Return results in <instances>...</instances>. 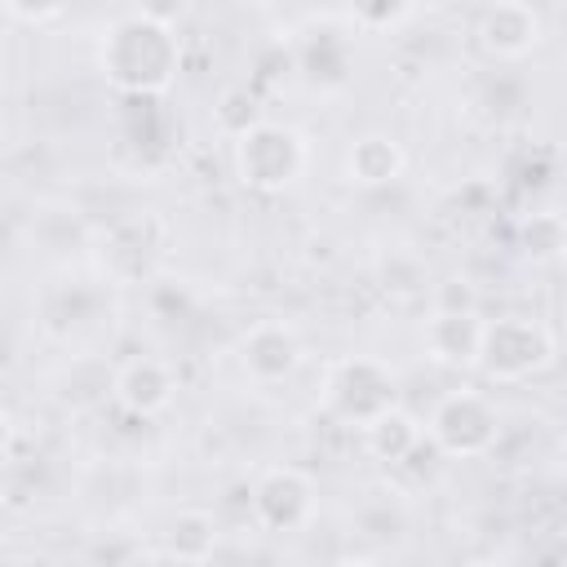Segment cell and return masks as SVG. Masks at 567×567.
<instances>
[{
	"label": "cell",
	"mask_w": 567,
	"mask_h": 567,
	"mask_svg": "<svg viewBox=\"0 0 567 567\" xmlns=\"http://www.w3.org/2000/svg\"><path fill=\"white\" fill-rule=\"evenodd\" d=\"M173 372H168V363H159V359H133V363H124L120 368V377H115V399H120V408H128L133 416H155V412H164L168 403H173Z\"/></svg>",
	"instance_id": "obj_10"
},
{
	"label": "cell",
	"mask_w": 567,
	"mask_h": 567,
	"mask_svg": "<svg viewBox=\"0 0 567 567\" xmlns=\"http://www.w3.org/2000/svg\"><path fill=\"white\" fill-rule=\"evenodd\" d=\"M306 359L301 337L284 323V319H261L239 337V368L257 381V385H279L288 381Z\"/></svg>",
	"instance_id": "obj_7"
},
{
	"label": "cell",
	"mask_w": 567,
	"mask_h": 567,
	"mask_svg": "<svg viewBox=\"0 0 567 567\" xmlns=\"http://www.w3.org/2000/svg\"><path fill=\"white\" fill-rule=\"evenodd\" d=\"M306 168V137L288 124L257 120L235 133V173L248 190H284Z\"/></svg>",
	"instance_id": "obj_2"
},
{
	"label": "cell",
	"mask_w": 567,
	"mask_h": 567,
	"mask_svg": "<svg viewBox=\"0 0 567 567\" xmlns=\"http://www.w3.org/2000/svg\"><path fill=\"white\" fill-rule=\"evenodd\" d=\"M549 363H554V332L540 319H527V315L487 319L478 368L492 381H523L532 372H545Z\"/></svg>",
	"instance_id": "obj_3"
},
{
	"label": "cell",
	"mask_w": 567,
	"mask_h": 567,
	"mask_svg": "<svg viewBox=\"0 0 567 567\" xmlns=\"http://www.w3.org/2000/svg\"><path fill=\"white\" fill-rule=\"evenodd\" d=\"M483 328H487V319H478L474 306H439L425 319V350H430V359H439L447 368H470V363H478Z\"/></svg>",
	"instance_id": "obj_8"
},
{
	"label": "cell",
	"mask_w": 567,
	"mask_h": 567,
	"mask_svg": "<svg viewBox=\"0 0 567 567\" xmlns=\"http://www.w3.org/2000/svg\"><path fill=\"white\" fill-rule=\"evenodd\" d=\"M425 434L434 439V447L443 456L470 461V456H483V452L496 447V439H501V412H496V403L483 390H452V394H443L434 403Z\"/></svg>",
	"instance_id": "obj_4"
},
{
	"label": "cell",
	"mask_w": 567,
	"mask_h": 567,
	"mask_svg": "<svg viewBox=\"0 0 567 567\" xmlns=\"http://www.w3.org/2000/svg\"><path fill=\"white\" fill-rule=\"evenodd\" d=\"M408 9H412V0H350L354 22H359V27H368V31H385V27L403 22V18H408Z\"/></svg>",
	"instance_id": "obj_15"
},
{
	"label": "cell",
	"mask_w": 567,
	"mask_h": 567,
	"mask_svg": "<svg viewBox=\"0 0 567 567\" xmlns=\"http://www.w3.org/2000/svg\"><path fill=\"white\" fill-rule=\"evenodd\" d=\"M217 545V527L208 514H177L173 527H168V545H164V558H177V563H204Z\"/></svg>",
	"instance_id": "obj_13"
},
{
	"label": "cell",
	"mask_w": 567,
	"mask_h": 567,
	"mask_svg": "<svg viewBox=\"0 0 567 567\" xmlns=\"http://www.w3.org/2000/svg\"><path fill=\"white\" fill-rule=\"evenodd\" d=\"M408 155L394 137H381V133H368L359 137L350 151H346V177L359 182V186H385L403 173Z\"/></svg>",
	"instance_id": "obj_11"
},
{
	"label": "cell",
	"mask_w": 567,
	"mask_h": 567,
	"mask_svg": "<svg viewBox=\"0 0 567 567\" xmlns=\"http://www.w3.org/2000/svg\"><path fill=\"white\" fill-rule=\"evenodd\" d=\"M102 75L124 93H159L177 75V35L168 22L137 13L106 31L102 40Z\"/></svg>",
	"instance_id": "obj_1"
},
{
	"label": "cell",
	"mask_w": 567,
	"mask_h": 567,
	"mask_svg": "<svg viewBox=\"0 0 567 567\" xmlns=\"http://www.w3.org/2000/svg\"><path fill=\"white\" fill-rule=\"evenodd\" d=\"M4 9L18 18V22H49L66 9V0H4Z\"/></svg>",
	"instance_id": "obj_16"
},
{
	"label": "cell",
	"mask_w": 567,
	"mask_h": 567,
	"mask_svg": "<svg viewBox=\"0 0 567 567\" xmlns=\"http://www.w3.org/2000/svg\"><path fill=\"white\" fill-rule=\"evenodd\" d=\"M252 518L266 532H301L315 518V483L310 474L284 465V470H266L261 483L252 487Z\"/></svg>",
	"instance_id": "obj_6"
},
{
	"label": "cell",
	"mask_w": 567,
	"mask_h": 567,
	"mask_svg": "<svg viewBox=\"0 0 567 567\" xmlns=\"http://www.w3.org/2000/svg\"><path fill=\"white\" fill-rule=\"evenodd\" d=\"M323 403L354 425H368L372 416H381L385 408H394V372L381 359L368 354H350L337 359L323 377Z\"/></svg>",
	"instance_id": "obj_5"
},
{
	"label": "cell",
	"mask_w": 567,
	"mask_h": 567,
	"mask_svg": "<svg viewBox=\"0 0 567 567\" xmlns=\"http://www.w3.org/2000/svg\"><path fill=\"white\" fill-rule=\"evenodd\" d=\"M518 248L532 261H558L567 252V217L563 213H532L518 226Z\"/></svg>",
	"instance_id": "obj_14"
},
{
	"label": "cell",
	"mask_w": 567,
	"mask_h": 567,
	"mask_svg": "<svg viewBox=\"0 0 567 567\" xmlns=\"http://www.w3.org/2000/svg\"><path fill=\"white\" fill-rule=\"evenodd\" d=\"M363 443H368V452L377 456V461H390V465H399V461H408L421 443H425V430L408 416V412H399V408H385L381 416H372L368 425H363Z\"/></svg>",
	"instance_id": "obj_12"
},
{
	"label": "cell",
	"mask_w": 567,
	"mask_h": 567,
	"mask_svg": "<svg viewBox=\"0 0 567 567\" xmlns=\"http://www.w3.org/2000/svg\"><path fill=\"white\" fill-rule=\"evenodd\" d=\"M478 40L496 58H523L540 44V13L527 0H496L478 18Z\"/></svg>",
	"instance_id": "obj_9"
}]
</instances>
